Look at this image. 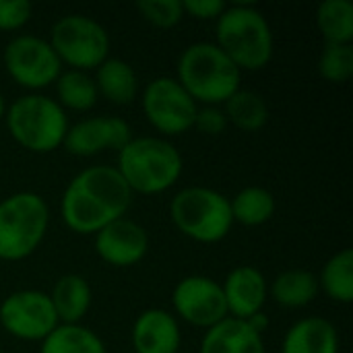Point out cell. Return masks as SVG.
<instances>
[{
  "mask_svg": "<svg viewBox=\"0 0 353 353\" xmlns=\"http://www.w3.org/2000/svg\"><path fill=\"white\" fill-rule=\"evenodd\" d=\"M4 114H6V99H4V95L0 93V122L4 120Z\"/></svg>",
  "mask_w": 353,
  "mask_h": 353,
  "instance_id": "obj_34",
  "label": "cell"
},
{
  "mask_svg": "<svg viewBox=\"0 0 353 353\" xmlns=\"http://www.w3.org/2000/svg\"><path fill=\"white\" fill-rule=\"evenodd\" d=\"M228 316L238 321H248L263 312L269 298L267 277L252 265H240L228 273L221 283Z\"/></svg>",
  "mask_w": 353,
  "mask_h": 353,
  "instance_id": "obj_15",
  "label": "cell"
},
{
  "mask_svg": "<svg viewBox=\"0 0 353 353\" xmlns=\"http://www.w3.org/2000/svg\"><path fill=\"white\" fill-rule=\"evenodd\" d=\"M319 279L312 271L306 269H288L279 273L271 285L269 296L281 308H304L312 304L319 296Z\"/></svg>",
  "mask_w": 353,
  "mask_h": 353,
  "instance_id": "obj_21",
  "label": "cell"
},
{
  "mask_svg": "<svg viewBox=\"0 0 353 353\" xmlns=\"http://www.w3.org/2000/svg\"><path fill=\"white\" fill-rule=\"evenodd\" d=\"M228 124L236 126L242 132H259L267 126L271 112L267 99L250 89H238L223 105Z\"/></svg>",
  "mask_w": 353,
  "mask_h": 353,
  "instance_id": "obj_22",
  "label": "cell"
},
{
  "mask_svg": "<svg viewBox=\"0 0 353 353\" xmlns=\"http://www.w3.org/2000/svg\"><path fill=\"white\" fill-rule=\"evenodd\" d=\"M228 126L230 124H228V118H225L221 105H199L192 128H196L199 132H203L207 137H217V134L225 132Z\"/></svg>",
  "mask_w": 353,
  "mask_h": 353,
  "instance_id": "obj_31",
  "label": "cell"
},
{
  "mask_svg": "<svg viewBox=\"0 0 353 353\" xmlns=\"http://www.w3.org/2000/svg\"><path fill=\"white\" fill-rule=\"evenodd\" d=\"M137 10L157 29H172L186 17L182 0H141L137 2Z\"/></svg>",
  "mask_w": 353,
  "mask_h": 353,
  "instance_id": "obj_29",
  "label": "cell"
},
{
  "mask_svg": "<svg viewBox=\"0 0 353 353\" xmlns=\"http://www.w3.org/2000/svg\"><path fill=\"white\" fill-rule=\"evenodd\" d=\"M132 192L114 165H91L66 184L60 199L64 225L79 236H95L108 223L126 217Z\"/></svg>",
  "mask_w": 353,
  "mask_h": 353,
  "instance_id": "obj_1",
  "label": "cell"
},
{
  "mask_svg": "<svg viewBox=\"0 0 353 353\" xmlns=\"http://www.w3.org/2000/svg\"><path fill=\"white\" fill-rule=\"evenodd\" d=\"M130 343L134 353H178L182 345L180 323L165 308H147L132 323Z\"/></svg>",
  "mask_w": 353,
  "mask_h": 353,
  "instance_id": "obj_16",
  "label": "cell"
},
{
  "mask_svg": "<svg viewBox=\"0 0 353 353\" xmlns=\"http://www.w3.org/2000/svg\"><path fill=\"white\" fill-rule=\"evenodd\" d=\"M275 196L265 186H246L230 199L232 219L244 228H259L273 219Z\"/></svg>",
  "mask_w": 353,
  "mask_h": 353,
  "instance_id": "obj_23",
  "label": "cell"
},
{
  "mask_svg": "<svg viewBox=\"0 0 353 353\" xmlns=\"http://www.w3.org/2000/svg\"><path fill=\"white\" fill-rule=\"evenodd\" d=\"M50 228V207L33 190H21L0 201V261L29 259Z\"/></svg>",
  "mask_w": 353,
  "mask_h": 353,
  "instance_id": "obj_6",
  "label": "cell"
},
{
  "mask_svg": "<svg viewBox=\"0 0 353 353\" xmlns=\"http://www.w3.org/2000/svg\"><path fill=\"white\" fill-rule=\"evenodd\" d=\"M6 128L12 141L29 153H52L62 147L70 126L66 112L54 97L43 93H25L6 105Z\"/></svg>",
  "mask_w": 353,
  "mask_h": 353,
  "instance_id": "obj_5",
  "label": "cell"
},
{
  "mask_svg": "<svg viewBox=\"0 0 353 353\" xmlns=\"http://www.w3.org/2000/svg\"><path fill=\"white\" fill-rule=\"evenodd\" d=\"M319 72L329 83H347L353 74L352 43H325L319 58Z\"/></svg>",
  "mask_w": 353,
  "mask_h": 353,
  "instance_id": "obj_28",
  "label": "cell"
},
{
  "mask_svg": "<svg viewBox=\"0 0 353 353\" xmlns=\"http://www.w3.org/2000/svg\"><path fill=\"white\" fill-rule=\"evenodd\" d=\"M174 79L196 105H223L240 89L242 70L215 41H194L182 50Z\"/></svg>",
  "mask_w": 353,
  "mask_h": 353,
  "instance_id": "obj_3",
  "label": "cell"
},
{
  "mask_svg": "<svg viewBox=\"0 0 353 353\" xmlns=\"http://www.w3.org/2000/svg\"><path fill=\"white\" fill-rule=\"evenodd\" d=\"M199 353H267L263 335L246 321L225 319L205 331Z\"/></svg>",
  "mask_w": 353,
  "mask_h": 353,
  "instance_id": "obj_17",
  "label": "cell"
},
{
  "mask_svg": "<svg viewBox=\"0 0 353 353\" xmlns=\"http://www.w3.org/2000/svg\"><path fill=\"white\" fill-rule=\"evenodd\" d=\"M182 6H184V14L192 19L217 21L228 4L223 0H182Z\"/></svg>",
  "mask_w": 353,
  "mask_h": 353,
  "instance_id": "obj_32",
  "label": "cell"
},
{
  "mask_svg": "<svg viewBox=\"0 0 353 353\" xmlns=\"http://www.w3.org/2000/svg\"><path fill=\"white\" fill-rule=\"evenodd\" d=\"M215 43L240 70H263L275 52L269 19L252 4H232L215 21Z\"/></svg>",
  "mask_w": 353,
  "mask_h": 353,
  "instance_id": "obj_4",
  "label": "cell"
},
{
  "mask_svg": "<svg viewBox=\"0 0 353 353\" xmlns=\"http://www.w3.org/2000/svg\"><path fill=\"white\" fill-rule=\"evenodd\" d=\"M56 101L64 112H89L99 95L91 72L83 70H62L56 79Z\"/></svg>",
  "mask_w": 353,
  "mask_h": 353,
  "instance_id": "obj_24",
  "label": "cell"
},
{
  "mask_svg": "<svg viewBox=\"0 0 353 353\" xmlns=\"http://www.w3.org/2000/svg\"><path fill=\"white\" fill-rule=\"evenodd\" d=\"M281 353H339L337 327L321 316L302 319L288 329Z\"/></svg>",
  "mask_w": 353,
  "mask_h": 353,
  "instance_id": "obj_18",
  "label": "cell"
},
{
  "mask_svg": "<svg viewBox=\"0 0 353 353\" xmlns=\"http://www.w3.org/2000/svg\"><path fill=\"white\" fill-rule=\"evenodd\" d=\"M48 41L62 66L91 72L110 58L108 29L87 14H64L52 27Z\"/></svg>",
  "mask_w": 353,
  "mask_h": 353,
  "instance_id": "obj_8",
  "label": "cell"
},
{
  "mask_svg": "<svg viewBox=\"0 0 353 353\" xmlns=\"http://www.w3.org/2000/svg\"><path fill=\"white\" fill-rule=\"evenodd\" d=\"M141 108L147 122L163 139L188 132L199 110L196 101L174 77H157L149 81L141 93Z\"/></svg>",
  "mask_w": 353,
  "mask_h": 353,
  "instance_id": "obj_10",
  "label": "cell"
},
{
  "mask_svg": "<svg viewBox=\"0 0 353 353\" xmlns=\"http://www.w3.org/2000/svg\"><path fill=\"white\" fill-rule=\"evenodd\" d=\"M2 62L8 77L29 93H39L54 85L64 70L50 41L31 33L14 35L6 43Z\"/></svg>",
  "mask_w": 353,
  "mask_h": 353,
  "instance_id": "obj_9",
  "label": "cell"
},
{
  "mask_svg": "<svg viewBox=\"0 0 353 353\" xmlns=\"http://www.w3.org/2000/svg\"><path fill=\"white\" fill-rule=\"evenodd\" d=\"M132 139V130L118 116H89L68 126L62 147L74 157H95L103 151H120Z\"/></svg>",
  "mask_w": 353,
  "mask_h": 353,
  "instance_id": "obj_13",
  "label": "cell"
},
{
  "mask_svg": "<svg viewBox=\"0 0 353 353\" xmlns=\"http://www.w3.org/2000/svg\"><path fill=\"white\" fill-rule=\"evenodd\" d=\"M172 306L178 319L203 331L228 319L221 283L205 275H188L180 279L172 292Z\"/></svg>",
  "mask_w": 353,
  "mask_h": 353,
  "instance_id": "obj_12",
  "label": "cell"
},
{
  "mask_svg": "<svg viewBox=\"0 0 353 353\" xmlns=\"http://www.w3.org/2000/svg\"><path fill=\"white\" fill-rule=\"evenodd\" d=\"M39 353H108L103 339L83 325H58L39 345Z\"/></svg>",
  "mask_w": 353,
  "mask_h": 353,
  "instance_id": "obj_26",
  "label": "cell"
},
{
  "mask_svg": "<svg viewBox=\"0 0 353 353\" xmlns=\"http://www.w3.org/2000/svg\"><path fill=\"white\" fill-rule=\"evenodd\" d=\"M316 29L325 43H352L353 4L350 0H325L316 8Z\"/></svg>",
  "mask_w": 353,
  "mask_h": 353,
  "instance_id": "obj_27",
  "label": "cell"
},
{
  "mask_svg": "<svg viewBox=\"0 0 353 353\" xmlns=\"http://www.w3.org/2000/svg\"><path fill=\"white\" fill-rule=\"evenodd\" d=\"M97 95L114 105H130L139 97V74L122 58H108L93 74Z\"/></svg>",
  "mask_w": 353,
  "mask_h": 353,
  "instance_id": "obj_20",
  "label": "cell"
},
{
  "mask_svg": "<svg viewBox=\"0 0 353 353\" xmlns=\"http://www.w3.org/2000/svg\"><path fill=\"white\" fill-rule=\"evenodd\" d=\"M246 323H248L256 333H261V335H263V333L267 331V327H269V319H267V314H265V312L254 314V316H252V319H248Z\"/></svg>",
  "mask_w": 353,
  "mask_h": 353,
  "instance_id": "obj_33",
  "label": "cell"
},
{
  "mask_svg": "<svg viewBox=\"0 0 353 353\" xmlns=\"http://www.w3.org/2000/svg\"><path fill=\"white\" fill-rule=\"evenodd\" d=\"M319 279V290L325 292L337 304H352L353 302V250L343 248L335 252L325 265Z\"/></svg>",
  "mask_w": 353,
  "mask_h": 353,
  "instance_id": "obj_25",
  "label": "cell"
},
{
  "mask_svg": "<svg viewBox=\"0 0 353 353\" xmlns=\"http://www.w3.org/2000/svg\"><path fill=\"white\" fill-rule=\"evenodd\" d=\"M132 194H163L182 176L184 159L176 145L163 137H132L114 165Z\"/></svg>",
  "mask_w": 353,
  "mask_h": 353,
  "instance_id": "obj_2",
  "label": "cell"
},
{
  "mask_svg": "<svg viewBox=\"0 0 353 353\" xmlns=\"http://www.w3.org/2000/svg\"><path fill=\"white\" fill-rule=\"evenodd\" d=\"M33 14L29 0H0V31H19L23 29Z\"/></svg>",
  "mask_w": 353,
  "mask_h": 353,
  "instance_id": "obj_30",
  "label": "cell"
},
{
  "mask_svg": "<svg viewBox=\"0 0 353 353\" xmlns=\"http://www.w3.org/2000/svg\"><path fill=\"white\" fill-rule=\"evenodd\" d=\"M0 353H2V352H0Z\"/></svg>",
  "mask_w": 353,
  "mask_h": 353,
  "instance_id": "obj_35",
  "label": "cell"
},
{
  "mask_svg": "<svg viewBox=\"0 0 353 353\" xmlns=\"http://www.w3.org/2000/svg\"><path fill=\"white\" fill-rule=\"evenodd\" d=\"M170 217L182 236L199 244H217L234 228L230 199L207 186L178 190L170 201Z\"/></svg>",
  "mask_w": 353,
  "mask_h": 353,
  "instance_id": "obj_7",
  "label": "cell"
},
{
  "mask_svg": "<svg viewBox=\"0 0 353 353\" xmlns=\"http://www.w3.org/2000/svg\"><path fill=\"white\" fill-rule=\"evenodd\" d=\"M58 325V316L46 292L19 290L0 302V327L19 341L41 343Z\"/></svg>",
  "mask_w": 353,
  "mask_h": 353,
  "instance_id": "obj_11",
  "label": "cell"
},
{
  "mask_svg": "<svg viewBox=\"0 0 353 353\" xmlns=\"http://www.w3.org/2000/svg\"><path fill=\"white\" fill-rule=\"evenodd\" d=\"M60 325H81L91 310L93 292L89 281L79 273L62 275L48 294Z\"/></svg>",
  "mask_w": 353,
  "mask_h": 353,
  "instance_id": "obj_19",
  "label": "cell"
},
{
  "mask_svg": "<svg viewBox=\"0 0 353 353\" xmlns=\"http://www.w3.org/2000/svg\"><path fill=\"white\" fill-rule=\"evenodd\" d=\"M93 246L101 263L116 269H128L147 256L149 234L141 223L120 217L93 236Z\"/></svg>",
  "mask_w": 353,
  "mask_h": 353,
  "instance_id": "obj_14",
  "label": "cell"
}]
</instances>
